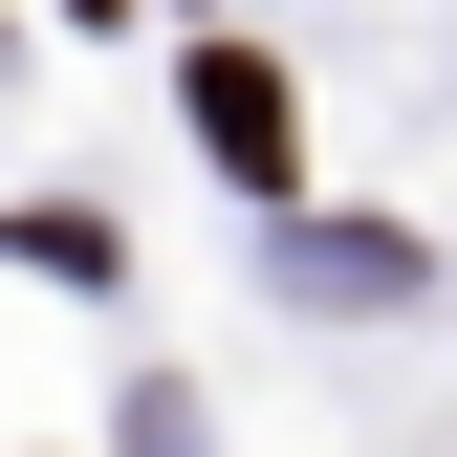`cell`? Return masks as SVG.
<instances>
[{"label": "cell", "instance_id": "obj_1", "mask_svg": "<svg viewBox=\"0 0 457 457\" xmlns=\"http://www.w3.org/2000/svg\"><path fill=\"white\" fill-rule=\"evenodd\" d=\"M196 153H218L240 196H283V175H305V109H283V66H262V44H196Z\"/></svg>", "mask_w": 457, "mask_h": 457}, {"label": "cell", "instance_id": "obj_2", "mask_svg": "<svg viewBox=\"0 0 457 457\" xmlns=\"http://www.w3.org/2000/svg\"><path fill=\"white\" fill-rule=\"evenodd\" d=\"M87 22H131V0H87Z\"/></svg>", "mask_w": 457, "mask_h": 457}]
</instances>
